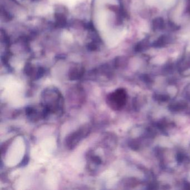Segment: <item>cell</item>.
I'll return each mask as SVG.
<instances>
[{
  "label": "cell",
  "instance_id": "cell-1",
  "mask_svg": "<svg viewBox=\"0 0 190 190\" xmlns=\"http://www.w3.org/2000/svg\"><path fill=\"white\" fill-rule=\"evenodd\" d=\"M41 105L46 116L51 114H60L64 110V98L57 88L48 87L42 93Z\"/></svg>",
  "mask_w": 190,
  "mask_h": 190
},
{
  "label": "cell",
  "instance_id": "cell-2",
  "mask_svg": "<svg viewBox=\"0 0 190 190\" xmlns=\"http://www.w3.org/2000/svg\"><path fill=\"white\" fill-rule=\"evenodd\" d=\"M127 94L124 89L119 88L107 96V102L109 106L115 110H120L126 102Z\"/></svg>",
  "mask_w": 190,
  "mask_h": 190
},
{
  "label": "cell",
  "instance_id": "cell-3",
  "mask_svg": "<svg viewBox=\"0 0 190 190\" xmlns=\"http://www.w3.org/2000/svg\"><path fill=\"white\" fill-rule=\"evenodd\" d=\"M90 128L88 125H85L79 128L75 132L72 133L66 138L65 146L69 150L75 148L80 142L86 137L90 133Z\"/></svg>",
  "mask_w": 190,
  "mask_h": 190
},
{
  "label": "cell",
  "instance_id": "cell-4",
  "mask_svg": "<svg viewBox=\"0 0 190 190\" xmlns=\"http://www.w3.org/2000/svg\"><path fill=\"white\" fill-rule=\"evenodd\" d=\"M187 107V104L184 102H177L171 104L170 109L172 111H178L185 109Z\"/></svg>",
  "mask_w": 190,
  "mask_h": 190
},
{
  "label": "cell",
  "instance_id": "cell-5",
  "mask_svg": "<svg viewBox=\"0 0 190 190\" xmlns=\"http://www.w3.org/2000/svg\"><path fill=\"white\" fill-rule=\"evenodd\" d=\"M82 74H83V72L80 69H78L75 68L74 69L73 71L71 72L70 74V77L72 79H78L80 78Z\"/></svg>",
  "mask_w": 190,
  "mask_h": 190
},
{
  "label": "cell",
  "instance_id": "cell-6",
  "mask_svg": "<svg viewBox=\"0 0 190 190\" xmlns=\"http://www.w3.org/2000/svg\"><path fill=\"white\" fill-rule=\"evenodd\" d=\"M154 99L157 100H159V101L161 102H165L168 100L170 99V97L167 95H155Z\"/></svg>",
  "mask_w": 190,
  "mask_h": 190
},
{
  "label": "cell",
  "instance_id": "cell-7",
  "mask_svg": "<svg viewBox=\"0 0 190 190\" xmlns=\"http://www.w3.org/2000/svg\"><path fill=\"white\" fill-rule=\"evenodd\" d=\"M184 159V156L181 154H179L177 156V161L179 162H182V160Z\"/></svg>",
  "mask_w": 190,
  "mask_h": 190
},
{
  "label": "cell",
  "instance_id": "cell-8",
  "mask_svg": "<svg viewBox=\"0 0 190 190\" xmlns=\"http://www.w3.org/2000/svg\"><path fill=\"white\" fill-rule=\"evenodd\" d=\"M188 1V10L190 12V0H187Z\"/></svg>",
  "mask_w": 190,
  "mask_h": 190
}]
</instances>
